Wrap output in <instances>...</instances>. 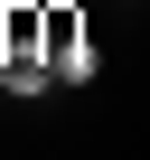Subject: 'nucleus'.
Here are the masks:
<instances>
[{
  "instance_id": "2",
  "label": "nucleus",
  "mask_w": 150,
  "mask_h": 160,
  "mask_svg": "<svg viewBox=\"0 0 150 160\" xmlns=\"http://www.w3.org/2000/svg\"><path fill=\"white\" fill-rule=\"evenodd\" d=\"M47 85H56V66H47V57H0V94H19V104H38Z\"/></svg>"
},
{
  "instance_id": "1",
  "label": "nucleus",
  "mask_w": 150,
  "mask_h": 160,
  "mask_svg": "<svg viewBox=\"0 0 150 160\" xmlns=\"http://www.w3.org/2000/svg\"><path fill=\"white\" fill-rule=\"evenodd\" d=\"M38 57L56 66V85H94V75H103V47H94V28H85V10H75V0H47Z\"/></svg>"
},
{
  "instance_id": "3",
  "label": "nucleus",
  "mask_w": 150,
  "mask_h": 160,
  "mask_svg": "<svg viewBox=\"0 0 150 160\" xmlns=\"http://www.w3.org/2000/svg\"><path fill=\"white\" fill-rule=\"evenodd\" d=\"M122 10H150V0H122Z\"/></svg>"
}]
</instances>
